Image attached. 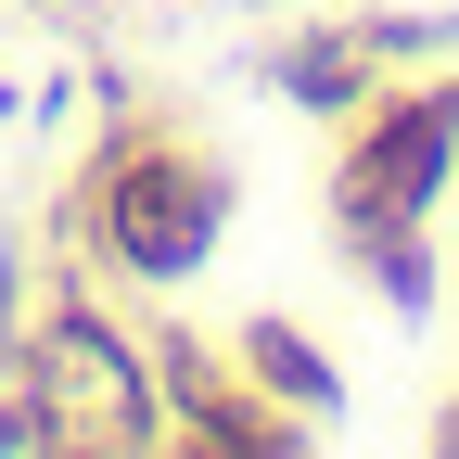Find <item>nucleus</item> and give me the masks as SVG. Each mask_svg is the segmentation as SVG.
<instances>
[{"label": "nucleus", "mask_w": 459, "mask_h": 459, "mask_svg": "<svg viewBox=\"0 0 459 459\" xmlns=\"http://www.w3.org/2000/svg\"><path fill=\"white\" fill-rule=\"evenodd\" d=\"M446 166H459V90H395V102H358L344 115V166H332V230H344V255H370L383 268V294L395 307H421V217L446 192Z\"/></svg>", "instance_id": "f257e3e1"}, {"label": "nucleus", "mask_w": 459, "mask_h": 459, "mask_svg": "<svg viewBox=\"0 0 459 459\" xmlns=\"http://www.w3.org/2000/svg\"><path fill=\"white\" fill-rule=\"evenodd\" d=\"M77 204H90L102 268H128V281H192V268L217 255V230H230V179H217V153L179 141V128H115Z\"/></svg>", "instance_id": "f03ea898"}, {"label": "nucleus", "mask_w": 459, "mask_h": 459, "mask_svg": "<svg viewBox=\"0 0 459 459\" xmlns=\"http://www.w3.org/2000/svg\"><path fill=\"white\" fill-rule=\"evenodd\" d=\"M26 383L65 409V446H166V434H179V421H166V370H153L90 294H65V307L39 319Z\"/></svg>", "instance_id": "7ed1b4c3"}, {"label": "nucleus", "mask_w": 459, "mask_h": 459, "mask_svg": "<svg viewBox=\"0 0 459 459\" xmlns=\"http://www.w3.org/2000/svg\"><path fill=\"white\" fill-rule=\"evenodd\" d=\"M268 90L307 102V115H358V102H370V39H358V26H307V39H281V51H268Z\"/></svg>", "instance_id": "20e7f679"}, {"label": "nucleus", "mask_w": 459, "mask_h": 459, "mask_svg": "<svg viewBox=\"0 0 459 459\" xmlns=\"http://www.w3.org/2000/svg\"><path fill=\"white\" fill-rule=\"evenodd\" d=\"M230 358H243V383H268L281 409H332V358H319L294 319H243V344H230Z\"/></svg>", "instance_id": "39448f33"}]
</instances>
